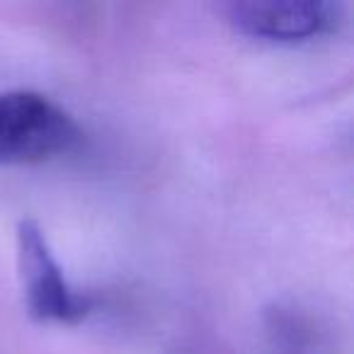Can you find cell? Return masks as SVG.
Returning a JSON list of instances; mask_svg holds the SVG:
<instances>
[{
	"label": "cell",
	"instance_id": "3957f363",
	"mask_svg": "<svg viewBox=\"0 0 354 354\" xmlns=\"http://www.w3.org/2000/svg\"><path fill=\"white\" fill-rule=\"evenodd\" d=\"M231 20L248 37L294 44L333 32L339 6L323 0H248L231 8Z\"/></svg>",
	"mask_w": 354,
	"mask_h": 354
},
{
	"label": "cell",
	"instance_id": "6da1fadb",
	"mask_svg": "<svg viewBox=\"0 0 354 354\" xmlns=\"http://www.w3.org/2000/svg\"><path fill=\"white\" fill-rule=\"evenodd\" d=\"M80 129L68 112L30 90L0 93V165H35L73 151Z\"/></svg>",
	"mask_w": 354,
	"mask_h": 354
},
{
	"label": "cell",
	"instance_id": "7a4b0ae2",
	"mask_svg": "<svg viewBox=\"0 0 354 354\" xmlns=\"http://www.w3.org/2000/svg\"><path fill=\"white\" fill-rule=\"evenodd\" d=\"M17 270L32 318L44 323H78L93 310V301L66 281L44 231L30 218L17 226Z\"/></svg>",
	"mask_w": 354,
	"mask_h": 354
}]
</instances>
